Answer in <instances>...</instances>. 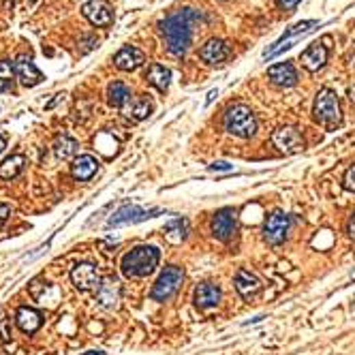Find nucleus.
<instances>
[{
  "label": "nucleus",
  "mask_w": 355,
  "mask_h": 355,
  "mask_svg": "<svg viewBox=\"0 0 355 355\" xmlns=\"http://www.w3.org/2000/svg\"><path fill=\"white\" fill-rule=\"evenodd\" d=\"M199 22H204V13L191 7L178 9L167 15L163 22H158V30H161L171 56L182 58L186 54L193 41V28Z\"/></svg>",
  "instance_id": "f257e3e1"
},
{
  "label": "nucleus",
  "mask_w": 355,
  "mask_h": 355,
  "mask_svg": "<svg viewBox=\"0 0 355 355\" xmlns=\"http://www.w3.org/2000/svg\"><path fill=\"white\" fill-rule=\"evenodd\" d=\"M158 261H161V251L156 246H135L133 251H129L122 257V274L127 278H144L156 270Z\"/></svg>",
  "instance_id": "f03ea898"
},
{
  "label": "nucleus",
  "mask_w": 355,
  "mask_h": 355,
  "mask_svg": "<svg viewBox=\"0 0 355 355\" xmlns=\"http://www.w3.org/2000/svg\"><path fill=\"white\" fill-rule=\"evenodd\" d=\"M225 129L227 133H232L242 139H251L257 133V118L253 110L244 103L232 105L225 114Z\"/></svg>",
  "instance_id": "7ed1b4c3"
},
{
  "label": "nucleus",
  "mask_w": 355,
  "mask_h": 355,
  "mask_svg": "<svg viewBox=\"0 0 355 355\" xmlns=\"http://www.w3.org/2000/svg\"><path fill=\"white\" fill-rule=\"evenodd\" d=\"M315 120L319 124H323L328 129H336L343 120L341 112V101L336 97L332 88H321L315 97Z\"/></svg>",
  "instance_id": "20e7f679"
},
{
  "label": "nucleus",
  "mask_w": 355,
  "mask_h": 355,
  "mask_svg": "<svg viewBox=\"0 0 355 355\" xmlns=\"http://www.w3.org/2000/svg\"><path fill=\"white\" fill-rule=\"evenodd\" d=\"M184 280V270L178 268V265H167V268L161 272V276L156 278L154 287L150 291V297L156 302H165L171 295H175V291L180 289Z\"/></svg>",
  "instance_id": "39448f33"
},
{
  "label": "nucleus",
  "mask_w": 355,
  "mask_h": 355,
  "mask_svg": "<svg viewBox=\"0 0 355 355\" xmlns=\"http://www.w3.org/2000/svg\"><path fill=\"white\" fill-rule=\"evenodd\" d=\"M319 26V22H315V20H308V22H299V24H295V26H291L285 34H282V37L276 41V43H272L268 49L263 51V58L265 60H272V58H276L278 54H282V51L285 49H289V47H293L302 37H304V34H308L310 30H315Z\"/></svg>",
  "instance_id": "423d86ee"
},
{
  "label": "nucleus",
  "mask_w": 355,
  "mask_h": 355,
  "mask_svg": "<svg viewBox=\"0 0 355 355\" xmlns=\"http://www.w3.org/2000/svg\"><path fill=\"white\" fill-rule=\"evenodd\" d=\"M289 229H291V219L289 215H285L282 210H274L272 215L265 219L263 223V238L268 244H282L289 236Z\"/></svg>",
  "instance_id": "0eeeda50"
},
{
  "label": "nucleus",
  "mask_w": 355,
  "mask_h": 355,
  "mask_svg": "<svg viewBox=\"0 0 355 355\" xmlns=\"http://www.w3.org/2000/svg\"><path fill=\"white\" fill-rule=\"evenodd\" d=\"M163 208H141V206H124L116 215L108 221V227H120V225H133V223H144L148 219H154L163 215Z\"/></svg>",
  "instance_id": "6e6552de"
},
{
  "label": "nucleus",
  "mask_w": 355,
  "mask_h": 355,
  "mask_svg": "<svg viewBox=\"0 0 355 355\" xmlns=\"http://www.w3.org/2000/svg\"><path fill=\"white\" fill-rule=\"evenodd\" d=\"M82 13L93 26L108 28L114 24V9L108 0H88V3L82 7Z\"/></svg>",
  "instance_id": "1a4fd4ad"
},
{
  "label": "nucleus",
  "mask_w": 355,
  "mask_h": 355,
  "mask_svg": "<svg viewBox=\"0 0 355 355\" xmlns=\"http://www.w3.org/2000/svg\"><path fill=\"white\" fill-rule=\"evenodd\" d=\"M272 144L285 154H295L304 150V137L293 127H280L272 133Z\"/></svg>",
  "instance_id": "9d476101"
},
{
  "label": "nucleus",
  "mask_w": 355,
  "mask_h": 355,
  "mask_svg": "<svg viewBox=\"0 0 355 355\" xmlns=\"http://www.w3.org/2000/svg\"><path fill=\"white\" fill-rule=\"evenodd\" d=\"M212 234H215V238L227 242V240H232L234 234H236V229H238V221H236V212L232 208H223L219 210L215 217H212Z\"/></svg>",
  "instance_id": "9b49d317"
},
{
  "label": "nucleus",
  "mask_w": 355,
  "mask_h": 355,
  "mask_svg": "<svg viewBox=\"0 0 355 355\" xmlns=\"http://www.w3.org/2000/svg\"><path fill=\"white\" fill-rule=\"evenodd\" d=\"M71 282L79 289V291H93L99 289L101 285V276L93 263H77L71 270Z\"/></svg>",
  "instance_id": "f8f14e48"
},
{
  "label": "nucleus",
  "mask_w": 355,
  "mask_h": 355,
  "mask_svg": "<svg viewBox=\"0 0 355 355\" xmlns=\"http://www.w3.org/2000/svg\"><path fill=\"white\" fill-rule=\"evenodd\" d=\"M13 69H15V75H17V79H20V84L26 86V88H34V86H39L43 82V73L37 66H34L32 58L26 56V54L15 58Z\"/></svg>",
  "instance_id": "ddd939ff"
},
{
  "label": "nucleus",
  "mask_w": 355,
  "mask_h": 355,
  "mask_svg": "<svg viewBox=\"0 0 355 355\" xmlns=\"http://www.w3.org/2000/svg\"><path fill=\"white\" fill-rule=\"evenodd\" d=\"M229 56H232V47H229V43H225L223 39H210L199 49V58L208 64H221Z\"/></svg>",
  "instance_id": "4468645a"
},
{
  "label": "nucleus",
  "mask_w": 355,
  "mask_h": 355,
  "mask_svg": "<svg viewBox=\"0 0 355 355\" xmlns=\"http://www.w3.org/2000/svg\"><path fill=\"white\" fill-rule=\"evenodd\" d=\"M120 293H122V287H120L118 278L108 276L101 280V285L97 289V302L103 308H116L120 302Z\"/></svg>",
  "instance_id": "2eb2a0df"
},
{
  "label": "nucleus",
  "mask_w": 355,
  "mask_h": 355,
  "mask_svg": "<svg viewBox=\"0 0 355 355\" xmlns=\"http://www.w3.org/2000/svg\"><path fill=\"white\" fill-rule=\"evenodd\" d=\"M302 66H304L306 71H310V73H317L319 69H323L326 62H328V47L321 45V43H313L308 45L304 51H302Z\"/></svg>",
  "instance_id": "dca6fc26"
},
{
  "label": "nucleus",
  "mask_w": 355,
  "mask_h": 355,
  "mask_svg": "<svg viewBox=\"0 0 355 355\" xmlns=\"http://www.w3.org/2000/svg\"><path fill=\"white\" fill-rule=\"evenodd\" d=\"M146 62V56L144 51L135 45H124L118 54L114 56V64L120 69V71H135L139 69L141 64Z\"/></svg>",
  "instance_id": "f3484780"
},
{
  "label": "nucleus",
  "mask_w": 355,
  "mask_h": 355,
  "mask_svg": "<svg viewBox=\"0 0 355 355\" xmlns=\"http://www.w3.org/2000/svg\"><path fill=\"white\" fill-rule=\"evenodd\" d=\"M268 77L274 86L291 88L297 84V71L291 62H278V64L268 69Z\"/></svg>",
  "instance_id": "a211bd4d"
},
{
  "label": "nucleus",
  "mask_w": 355,
  "mask_h": 355,
  "mask_svg": "<svg viewBox=\"0 0 355 355\" xmlns=\"http://www.w3.org/2000/svg\"><path fill=\"white\" fill-rule=\"evenodd\" d=\"M15 323L24 334H34L41 328L43 317H41L39 310H34L30 306H20V308H17V313H15Z\"/></svg>",
  "instance_id": "6ab92c4d"
},
{
  "label": "nucleus",
  "mask_w": 355,
  "mask_h": 355,
  "mask_svg": "<svg viewBox=\"0 0 355 355\" xmlns=\"http://www.w3.org/2000/svg\"><path fill=\"white\" fill-rule=\"evenodd\" d=\"M97 171H99V161L93 154H82L75 158L73 165H71V173H73V178L79 182L90 180Z\"/></svg>",
  "instance_id": "aec40b11"
},
{
  "label": "nucleus",
  "mask_w": 355,
  "mask_h": 355,
  "mask_svg": "<svg viewBox=\"0 0 355 355\" xmlns=\"http://www.w3.org/2000/svg\"><path fill=\"white\" fill-rule=\"evenodd\" d=\"M195 304L199 308H215L221 304V289L215 282H201V285L195 289Z\"/></svg>",
  "instance_id": "412c9836"
},
{
  "label": "nucleus",
  "mask_w": 355,
  "mask_h": 355,
  "mask_svg": "<svg viewBox=\"0 0 355 355\" xmlns=\"http://www.w3.org/2000/svg\"><path fill=\"white\" fill-rule=\"evenodd\" d=\"M234 285H236V291L242 295V297H251L255 295L259 289H261V280L248 270H238L236 278H234Z\"/></svg>",
  "instance_id": "4be33fe9"
},
{
  "label": "nucleus",
  "mask_w": 355,
  "mask_h": 355,
  "mask_svg": "<svg viewBox=\"0 0 355 355\" xmlns=\"http://www.w3.org/2000/svg\"><path fill=\"white\" fill-rule=\"evenodd\" d=\"M146 79H148L150 86L156 88L158 93H165L167 88H169V82H171V71H169L167 66H163V64L154 62V64H150V69H148Z\"/></svg>",
  "instance_id": "5701e85b"
},
{
  "label": "nucleus",
  "mask_w": 355,
  "mask_h": 355,
  "mask_svg": "<svg viewBox=\"0 0 355 355\" xmlns=\"http://www.w3.org/2000/svg\"><path fill=\"white\" fill-rule=\"evenodd\" d=\"M124 114L133 120H146L152 114V103L146 97H131V101L124 105Z\"/></svg>",
  "instance_id": "b1692460"
},
{
  "label": "nucleus",
  "mask_w": 355,
  "mask_h": 355,
  "mask_svg": "<svg viewBox=\"0 0 355 355\" xmlns=\"http://www.w3.org/2000/svg\"><path fill=\"white\" fill-rule=\"evenodd\" d=\"M131 97L133 95L129 90V86L122 84V82H112L110 88H108V101L116 110H124V105L131 101Z\"/></svg>",
  "instance_id": "393cba45"
},
{
  "label": "nucleus",
  "mask_w": 355,
  "mask_h": 355,
  "mask_svg": "<svg viewBox=\"0 0 355 355\" xmlns=\"http://www.w3.org/2000/svg\"><path fill=\"white\" fill-rule=\"evenodd\" d=\"M77 148H79L77 139H73L71 135H60L54 141V154L60 161H71V158L77 154Z\"/></svg>",
  "instance_id": "a878e982"
},
{
  "label": "nucleus",
  "mask_w": 355,
  "mask_h": 355,
  "mask_svg": "<svg viewBox=\"0 0 355 355\" xmlns=\"http://www.w3.org/2000/svg\"><path fill=\"white\" fill-rule=\"evenodd\" d=\"M24 163H26L24 154H13L5 158V161L0 163V180H13V178L24 169Z\"/></svg>",
  "instance_id": "bb28decb"
},
{
  "label": "nucleus",
  "mask_w": 355,
  "mask_h": 355,
  "mask_svg": "<svg viewBox=\"0 0 355 355\" xmlns=\"http://www.w3.org/2000/svg\"><path fill=\"white\" fill-rule=\"evenodd\" d=\"M188 234V221L186 219H171L167 225H165V236L169 238V242L178 244L182 242Z\"/></svg>",
  "instance_id": "cd10ccee"
},
{
  "label": "nucleus",
  "mask_w": 355,
  "mask_h": 355,
  "mask_svg": "<svg viewBox=\"0 0 355 355\" xmlns=\"http://www.w3.org/2000/svg\"><path fill=\"white\" fill-rule=\"evenodd\" d=\"M15 69H13V62L9 60H3L0 62V93H11L13 86H15Z\"/></svg>",
  "instance_id": "c85d7f7f"
},
{
  "label": "nucleus",
  "mask_w": 355,
  "mask_h": 355,
  "mask_svg": "<svg viewBox=\"0 0 355 355\" xmlns=\"http://www.w3.org/2000/svg\"><path fill=\"white\" fill-rule=\"evenodd\" d=\"M345 188L351 191V193H355V165L349 167L347 173H345Z\"/></svg>",
  "instance_id": "c756f323"
},
{
  "label": "nucleus",
  "mask_w": 355,
  "mask_h": 355,
  "mask_svg": "<svg viewBox=\"0 0 355 355\" xmlns=\"http://www.w3.org/2000/svg\"><path fill=\"white\" fill-rule=\"evenodd\" d=\"M0 341H9L7 319H5V313H3V310H0Z\"/></svg>",
  "instance_id": "7c9ffc66"
},
{
  "label": "nucleus",
  "mask_w": 355,
  "mask_h": 355,
  "mask_svg": "<svg viewBox=\"0 0 355 355\" xmlns=\"http://www.w3.org/2000/svg\"><path fill=\"white\" fill-rule=\"evenodd\" d=\"M276 5L282 11H291V9H295L299 5V0H276Z\"/></svg>",
  "instance_id": "2f4dec72"
},
{
  "label": "nucleus",
  "mask_w": 355,
  "mask_h": 355,
  "mask_svg": "<svg viewBox=\"0 0 355 355\" xmlns=\"http://www.w3.org/2000/svg\"><path fill=\"white\" fill-rule=\"evenodd\" d=\"M9 217H11V206L9 204H0V227L7 223Z\"/></svg>",
  "instance_id": "473e14b6"
},
{
  "label": "nucleus",
  "mask_w": 355,
  "mask_h": 355,
  "mask_svg": "<svg viewBox=\"0 0 355 355\" xmlns=\"http://www.w3.org/2000/svg\"><path fill=\"white\" fill-rule=\"evenodd\" d=\"M210 169H212V171H232L234 167L229 165V163H225V161H219V163H212Z\"/></svg>",
  "instance_id": "72a5a7b5"
},
{
  "label": "nucleus",
  "mask_w": 355,
  "mask_h": 355,
  "mask_svg": "<svg viewBox=\"0 0 355 355\" xmlns=\"http://www.w3.org/2000/svg\"><path fill=\"white\" fill-rule=\"evenodd\" d=\"M349 234H351V238H355V212H353V217L349 221Z\"/></svg>",
  "instance_id": "f704fd0d"
},
{
  "label": "nucleus",
  "mask_w": 355,
  "mask_h": 355,
  "mask_svg": "<svg viewBox=\"0 0 355 355\" xmlns=\"http://www.w3.org/2000/svg\"><path fill=\"white\" fill-rule=\"evenodd\" d=\"M5 148H7V137H5V135H0V154L5 152Z\"/></svg>",
  "instance_id": "c9c22d12"
},
{
  "label": "nucleus",
  "mask_w": 355,
  "mask_h": 355,
  "mask_svg": "<svg viewBox=\"0 0 355 355\" xmlns=\"http://www.w3.org/2000/svg\"><path fill=\"white\" fill-rule=\"evenodd\" d=\"M217 95H219L217 90H210V93H208V99H206V105H210L212 101H215V97H217Z\"/></svg>",
  "instance_id": "e433bc0d"
},
{
  "label": "nucleus",
  "mask_w": 355,
  "mask_h": 355,
  "mask_svg": "<svg viewBox=\"0 0 355 355\" xmlns=\"http://www.w3.org/2000/svg\"><path fill=\"white\" fill-rule=\"evenodd\" d=\"M349 99H351V101L355 103V84H353V86L349 88Z\"/></svg>",
  "instance_id": "4c0bfd02"
},
{
  "label": "nucleus",
  "mask_w": 355,
  "mask_h": 355,
  "mask_svg": "<svg viewBox=\"0 0 355 355\" xmlns=\"http://www.w3.org/2000/svg\"><path fill=\"white\" fill-rule=\"evenodd\" d=\"M82 355H105L103 351H86V353H82Z\"/></svg>",
  "instance_id": "58836bf2"
},
{
  "label": "nucleus",
  "mask_w": 355,
  "mask_h": 355,
  "mask_svg": "<svg viewBox=\"0 0 355 355\" xmlns=\"http://www.w3.org/2000/svg\"><path fill=\"white\" fill-rule=\"evenodd\" d=\"M351 278H353V280H355V270H353V272H351Z\"/></svg>",
  "instance_id": "ea45409f"
},
{
  "label": "nucleus",
  "mask_w": 355,
  "mask_h": 355,
  "mask_svg": "<svg viewBox=\"0 0 355 355\" xmlns=\"http://www.w3.org/2000/svg\"><path fill=\"white\" fill-rule=\"evenodd\" d=\"M13 3H15V0H11V5H13Z\"/></svg>",
  "instance_id": "a19ab883"
}]
</instances>
